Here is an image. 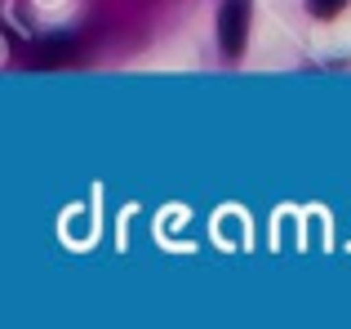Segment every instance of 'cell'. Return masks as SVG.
Returning a JSON list of instances; mask_svg holds the SVG:
<instances>
[{
  "label": "cell",
  "instance_id": "cell-2",
  "mask_svg": "<svg viewBox=\"0 0 351 329\" xmlns=\"http://www.w3.org/2000/svg\"><path fill=\"white\" fill-rule=\"evenodd\" d=\"M36 62H62V58H71V53H76V36H53V40H40L36 45Z\"/></svg>",
  "mask_w": 351,
  "mask_h": 329
},
{
  "label": "cell",
  "instance_id": "cell-3",
  "mask_svg": "<svg viewBox=\"0 0 351 329\" xmlns=\"http://www.w3.org/2000/svg\"><path fill=\"white\" fill-rule=\"evenodd\" d=\"M343 5H347V0H307V9H311L316 18H334V14H343Z\"/></svg>",
  "mask_w": 351,
  "mask_h": 329
},
{
  "label": "cell",
  "instance_id": "cell-1",
  "mask_svg": "<svg viewBox=\"0 0 351 329\" xmlns=\"http://www.w3.org/2000/svg\"><path fill=\"white\" fill-rule=\"evenodd\" d=\"M245 36H249V0H223V9H218V40H223L227 58L245 53Z\"/></svg>",
  "mask_w": 351,
  "mask_h": 329
}]
</instances>
